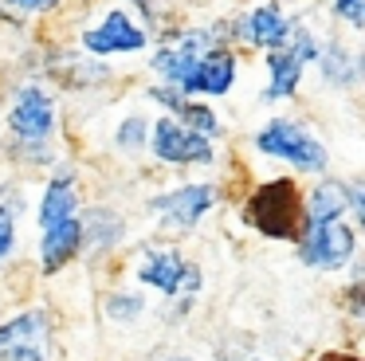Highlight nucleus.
<instances>
[{
    "label": "nucleus",
    "mask_w": 365,
    "mask_h": 361,
    "mask_svg": "<svg viewBox=\"0 0 365 361\" xmlns=\"http://www.w3.org/2000/svg\"><path fill=\"white\" fill-rule=\"evenodd\" d=\"M16 248V204L9 200V188H0V263Z\"/></svg>",
    "instance_id": "nucleus-20"
},
{
    "label": "nucleus",
    "mask_w": 365,
    "mask_h": 361,
    "mask_svg": "<svg viewBox=\"0 0 365 361\" xmlns=\"http://www.w3.org/2000/svg\"><path fill=\"white\" fill-rule=\"evenodd\" d=\"M216 47H228V44H224V24H208V28H181L169 44H161L158 51L150 55V67H153V75H158L165 86L181 91L185 78H189V71L197 67L208 51H216Z\"/></svg>",
    "instance_id": "nucleus-4"
},
{
    "label": "nucleus",
    "mask_w": 365,
    "mask_h": 361,
    "mask_svg": "<svg viewBox=\"0 0 365 361\" xmlns=\"http://www.w3.org/2000/svg\"><path fill=\"white\" fill-rule=\"evenodd\" d=\"M4 8H12L20 16H40V12H56L59 0H4Z\"/></svg>",
    "instance_id": "nucleus-23"
},
{
    "label": "nucleus",
    "mask_w": 365,
    "mask_h": 361,
    "mask_svg": "<svg viewBox=\"0 0 365 361\" xmlns=\"http://www.w3.org/2000/svg\"><path fill=\"white\" fill-rule=\"evenodd\" d=\"M169 361H189V357H169Z\"/></svg>",
    "instance_id": "nucleus-25"
},
{
    "label": "nucleus",
    "mask_w": 365,
    "mask_h": 361,
    "mask_svg": "<svg viewBox=\"0 0 365 361\" xmlns=\"http://www.w3.org/2000/svg\"><path fill=\"white\" fill-rule=\"evenodd\" d=\"M236 75H240V55L232 51V47H216V51H208L205 59L189 71L181 94H189V98H205V102L220 98V94H228L232 86H236Z\"/></svg>",
    "instance_id": "nucleus-12"
},
{
    "label": "nucleus",
    "mask_w": 365,
    "mask_h": 361,
    "mask_svg": "<svg viewBox=\"0 0 365 361\" xmlns=\"http://www.w3.org/2000/svg\"><path fill=\"white\" fill-rule=\"evenodd\" d=\"M83 200H79V185H75L71 173H56L43 188V200H40V228H51L59 220H71L79 216Z\"/></svg>",
    "instance_id": "nucleus-17"
},
{
    "label": "nucleus",
    "mask_w": 365,
    "mask_h": 361,
    "mask_svg": "<svg viewBox=\"0 0 365 361\" xmlns=\"http://www.w3.org/2000/svg\"><path fill=\"white\" fill-rule=\"evenodd\" d=\"M252 146L259 149L263 157H275V161L291 165V169H299V173H310V177L326 173V165H330L326 146L299 122V118H283V114L267 118V122L255 130Z\"/></svg>",
    "instance_id": "nucleus-3"
},
{
    "label": "nucleus",
    "mask_w": 365,
    "mask_h": 361,
    "mask_svg": "<svg viewBox=\"0 0 365 361\" xmlns=\"http://www.w3.org/2000/svg\"><path fill=\"white\" fill-rule=\"evenodd\" d=\"M150 153L158 157L161 165H212L216 161L212 138L173 122L169 114H161L158 122L150 126Z\"/></svg>",
    "instance_id": "nucleus-6"
},
{
    "label": "nucleus",
    "mask_w": 365,
    "mask_h": 361,
    "mask_svg": "<svg viewBox=\"0 0 365 361\" xmlns=\"http://www.w3.org/2000/svg\"><path fill=\"white\" fill-rule=\"evenodd\" d=\"M357 251L354 228H346L341 220H326V224H307L299 243V259L318 271H338L341 263H349Z\"/></svg>",
    "instance_id": "nucleus-8"
},
{
    "label": "nucleus",
    "mask_w": 365,
    "mask_h": 361,
    "mask_svg": "<svg viewBox=\"0 0 365 361\" xmlns=\"http://www.w3.org/2000/svg\"><path fill=\"white\" fill-rule=\"evenodd\" d=\"M48 314L24 310L0 326V357L4 361H48Z\"/></svg>",
    "instance_id": "nucleus-10"
},
{
    "label": "nucleus",
    "mask_w": 365,
    "mask_h": 361,
    "mask_svg": "<svg viewBox=\"0 0 365 361\" xmlns=\"http://www.w3.org/2000/svg\"><path fill=\"white\" fill-rule=\"evenodd\" d=\"M145 306H142V298H134V295H110L106 298V314H110L114 322H130V318H138Z\"/></svg>",
    "instance_id": "nucleus-21"
},
{
    "label": "nucleus",
    "mask_w": 365,
    "mask_h": 361,
    "mask_svg": "<svg viewBox=\"0 0 365 361\" xmlns=\"http://www.w3.org/2000/svg\"><path fill=\"white\" fill-rule=\"evenodd\" d=\"M150 118L145 114H126L118 126H114V146L122 149V153H142L145 146H150Z\"/></svg>",
    "instance_id": "nucleus-19"
},
{
    "label": "nucleus",
    "mask_w": 365,
    "mask_h": 361,
    "mask_svg": "<svg viewBox=\"0 0 365 361\" xmlns=\"http://www.w3.org/2000/svg\"><path fill=\"white\" fill-rule=\"evenodd\" d=\"M330 12L338 16L346 28H361L365 24V0H330Z\"/></svg>",
    "instance_id": "nucleus-22"
},
{
    "label": "nucleus",
    "mask_w": 365,
    "mask_h": 361,
    "mask_svg": "<svg viewBox=\"0 0 365 361\" xmlns=\"http://www.w3.org/2000/svg\"><path fill=\"white\" fill-rule=\"evenodd\" d=\"M307 208V224H326V220H341L349 208H354V185L338 177H322L302 200Z\"/></svg>",
    "instance_id": "nucleus-14"
},
{
    "label": "nucleus",
    "mask_w": 365,
    "mask_h": 361,
    "mask_svg": "<svg viewBox=\"0 0 365 361\" xmlns=\"http://www.w3.org/2000/svg\"><path fill=\"white\" fill-rule=\"evenodd\" d=\"M4 122H9V133L16 138L20 153L28 161H48L51 157V138H56V126H59V106L51 91H43L40 83L16 86Z\"/></svg>",
    "instance_id": "nucleus-1"
},
{
    "label": "nucleus",
    "mask_w": 365,
    "mask_h": 361,
    "mask_svg": "<svg viewBox=\"0 0 365 361\" xmlns=\"http://www.w3.org/2000/svg\"><path fill=\"white\" fill-rule=\"evenodd\" d=\"M83 251V224L79 216L71 220H59V224L43 228V240H40V267L43 275H59L75 255Z\"/></svg>",
    "instance_id": "nucleus-13"
},
{
    "label": "nucleus",
    "mask_w": 365,
    "mask_h": 361,
    "mask_svg": "<svg viewBox=\"0 0 365 361\" xmlns=\"http://www.w3.org/2000/svg\"><path fill=\"white\" fill-rule=\"evenodd\" d=\"M247 224L267 240H302L307 232V208H302V193L294 180H263L244 204Z\"/></svg>",
    "instance_id": "nucleus-2"
},
{
    "label": "nucleus",
    "mask_w": 365,
    "mask_h": 361,
    "mask_svg": "<svg viewBox=\"0 0 365 361\" xmlns=\"http://www.w3.org/2000/svg\"><path fill=\"white\" fill-rule=\"evenodd\" d=\"M165 114L173 118V122L189 126V130L205 133V138H220V114H216L205 98H189V94H181V98L165 110Z\"/></svg>",
    "instance_id": "nucleus-18"
},
{
    "label": "nucleus",
    "mask_w": 365,
    "mask_h": 361,
    "mask_svg": "<svg viewBox=\"0 0 365 361\" xmlns=\"http://www.w3.org/2000/svg\"><path fill=\"white\" fill-rule=\"evenodd\" d=\"M318 361H357V357H346V353H326V357H318Z\"/></svg>",
    "instance_id": "nucleus-24"
},
{
    "label": "nucleus",
    "mask_w": 365,
    "mask_h": 361,
    "mask_svg": "<svg viewBox=\"0 0 365 361\" xmlns=\"http://www.w3.org/2000/svg\"><path fill=\"white\" fill-rule=\"evenodd\" d=\"M263 63H267V86L259 91L263 102H287L299 94L302 86V63L294 59L287 47H279V51H263Z\"/></svg>",
    "instance_id": "nucleus-16"
},
{
    "label": "nucleus",
    "mask_w": 365,
    "mask_h": 361,
    "mask_svg": "<svg viewBox=\"0 0 365 361\" xmlns=\"http://www.w3.org/2000/svg\"><path fill=\"white\" fill-rule=\"evenodd\" d=\"M216 200H220V188H216L212 180H197V185H177V188H169V193L153 196L150 212L165 228H192L216 208Z\"/></svg>",
    "instance_id": "nucleus-7"
},
{
    "label": "nucleus",
    "mask_w": 365,
    "mask_h": 361,
    "mask_svg": "<svg viewBox=\"0 0 365 361\" xmlns=\"http://www.w3.org/2000/svg\"><path fill=\"white\" fill-rule=\"evenodd\" d=\"M314 67H318V75H322V83L330 86V91H354L357 75H361V59H357V51H354V47H346L341 39L322 44Z\"/></svg>",
    "instance_id": "nucleus-15"
},
{
    "label": "nucleus",
    "mask_w": 365,
    "mask_h": 361,
    "mask_svg": "<svg viewBox=\"0 0 365 361\" xmlns=\"http://www.w3.org/2000/svg\"><path fill=\"white\" fill-rule=\"evenodd\" d=\"M291 24L294 20L287 16V8L279 4V0H263V4H255L252 12L236 16V20L224 24V28H228L240 44H252V47H259V51H279V47H287V39H291Z\"/></svg>",
    "instance_id": "nucleus-9"
},
{
    "label": "nucleus",
    "mask_w": 365,
    "mask_h": 361,
    "mask_svg": "<svg viewBox=\"0 0 365 361\" xmlns=\"http://www.w3.org/2000/svg\"><path fill=\"white\" fill-rule=\"evenodd\" d=\"M138 283L161 290V295H177V290H197L200 271L192 263H185L173 248H153L138 263Z\"/></svg>",
    "instance_id": "nucleus-11"
},
{
    "label": "nucleus",
    "mask_w": 365,
    "mask_h": 361,
    "mask_svg": "<svg viewBox=\"0 0 365 361\" xmlns=\"http://www.w3.org/2000/svg\"><path fill=\"white\" fill-rule=\"evenodd\" d=\"M150 47V28L138 24L134 12L126 8H106L98 16L95 28L83 31V51L98 55V59H114V55H142Z\"/></svg>",
    "instance_id": "nucleus-5"
}]
</instances>
